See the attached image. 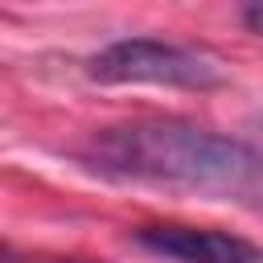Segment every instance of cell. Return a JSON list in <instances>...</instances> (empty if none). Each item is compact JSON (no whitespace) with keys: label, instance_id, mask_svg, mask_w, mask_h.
<instances>
[{"label":"cell","instance_id":"277c9868","mask_svg":"<svg viewBox=\"0 0 263 263\" xmlns=\"http://www.w3.org/2000/svg\"><path fill=\"white\" fill-rule=\"evenodd\" d=\"M242 25H247L251 33H259V37H263V0H255V4H242Z\"/></svg>","mask_w":263,"mask_h":263},{"label":"cell","instance_id":"7a4b0ae2","mask_svg":"<svg viewBox=\"0 0 263 263\" xmlns=\"http://www.w3.org/2000/svg\"><path fill=\"white\" fill-rule=\"evenodd\" d=\"M86 74L95 82L107 86H123V82H152V86H181V90H214L226 82L222 66L193 49V45H177L164 37H123L111 41L107 49H99L86 62Z\"/></svg>","mask_w":263,"mask_h":263},{"label":"cell","instance_id":"6da1fadb","mask_svg":"<svg viewBox=\"0 0 263 263\" xmlns=\"http://www.w3.org/2000/svg\"><path fill=\"white\" fill-rule=\"evenodd\" d=\"M86 160L115 181L177 189L263 214V152L193 123L152 119L107 127L90 140Z\"/></svg>","mask_w":263,"mask_h":263},{"label":"cell","instance_id":"3957f363","mask_svg":"<svg viewBox=\"0 0 263 263\" xmlns=\"http://www.w3.org/2000/svg\"><path fill=\"white\" fill-rule=\"evenodd\" d=\"M136 242L152 255L177 263H263V251L226 230H197V226H140Z\"/></svg>","mask_w":263,"mask_h":263}]
</instances>
